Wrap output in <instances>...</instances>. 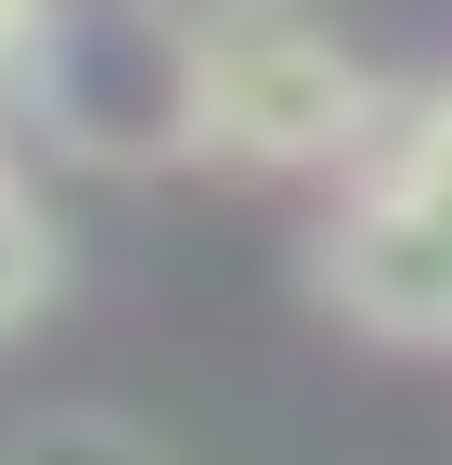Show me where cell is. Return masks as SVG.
Returning a JSON list of instances; mask_svg holds the SVG:
<instances>
[{
    "instance_id": "obj_1",
    "label": "cell",
    "mask_w": 452,
    "mask_h": 465,
    "mask_svg": "<svg viewBox=\"0 0 452 465\" xmlns=\"http://www.w3.org/2000/svg\"><path fill=\"white\" fill-rule=\"evenodd\" d=\"M194 168H246V182H336L362 168L375 130L401 104L375 91V65L336 26H310L298 0H259V14H194Z\"/></svg>"
},
{
    "instance_id": "obj_2",
    "label": "cell",
    "mask_w": 452,
    "mask_h": 465,
    "mask_svg": "<svg viewBox=\"0 0 452 465\" xmlns=\"http://www.w3.org/2000/svg\"><path fill=\"white\" fill-rule=\"evenodd\" d=\"M310 284L388 349H452V91L401 104L362 168H336Z\"/></svg>"
},
{
    "instance_id": "obj_3",
    "label": "cell",
    "mask_w": 452,
    "mask_h": 465,
    "mask_svg": "<svg viewBox=\"0 0 452 465\" xmlns=\"http://www.w3.org/2000/svg\"><path fill=\"white\" fill-rule=\"evenodd\" d=\"M194 52L182 0H52L14 91L78 168H194Z\"/></svg>"
},
{
    "instance_id": "obj_4",
    "label": "cell",
    "mask_w": 452,
    "mask_h": 465,
    "mask_svg": "<svg viewBox=\"0 0 452 465\" xmlns=\"http://www.w3.org/2000/svg\"><path fill=\"white\" fill-rule=\"evenodd\" d=\"M0 465H168V440L130 427V414H103V401H52V414H26L0 440Z\"/></svg>"
},
{
    "instance_id": "obj_5",
    "label": "cell",
    "mask_w": 452,
    "mask_h": 465,
    "mask_svg": "<svg viewBox=\"0 0 452 465\" xmlns=\"http://www.w3.org/2000/svg\"><path fill=\"white\" fill-rule=\"evenodd\" d=\"M52 284H65V246H52V207L0 168V336L52 311Z\"/></svg>"
},
{
    "instance_id": "obj_6",
    "label": "cell",
    "mask_w": 452,
    "mask_h": 465,
    "mask_svg": "<svg viewBox=\"0 0 452 465\" xmlns=\"http://www.w3.org/2000/svg\"><path fill=\"white\" fill-rule=\"evenodd\" d=\"M39 26H52V0H0V91L26 78V52H39Z\"/></svg>"
},
{
    "instance_id": "obj_7",
    "label": "cell",
    "mask_w": 452,
    "mask_h": 465,
    "mask_svg": "<svg viewBox=\"0 0 452 465\" xmlns=\"http://www.w3.org/2000/svg\"><path fill=\"white\" fill-rule=\"evenodd\" d=\"M182 14H259V0H182Z\"/></svg>"
}]
</instances>
